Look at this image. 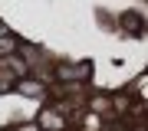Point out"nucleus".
<instances>
[{
    "label": "nucleus",
    "instance_id": "1",
    "mask_svg": "<svg viewBox=\"0 0 148 131\" xmlns=\"http://www.w3.org/2000/svg\"><path fill=\"white\" fill-rule=\"evenodd\" d=\"M0 33H3V23H0Z\"/></svg>",
    "mask_w": 148,
    "mask_h": 131
}]
</instances>
